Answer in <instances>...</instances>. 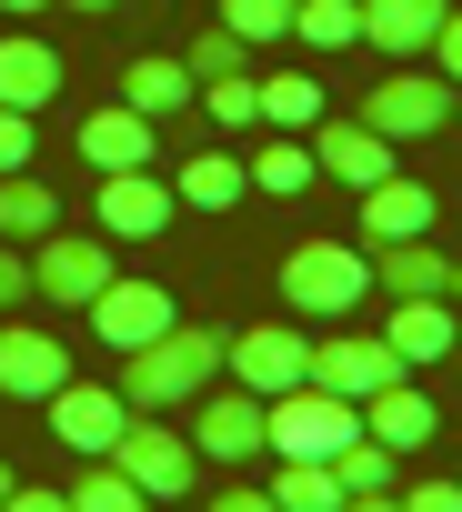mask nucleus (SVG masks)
Masks as SVG:
<instances>
[{"label": "nucleus", "instance_id": "nucleus-41", "mask_svg": "<svg viewBox=\"0 0 462 512\" xmlns=\"http://www.w3.org/2000/svg\"><path fill=\"white\" fill-rule=\"evenodd\" d=\"M11 482H21V472H11V462H0V502H11Z\"/></svg>", "mask_w": 462, "mask_h": 512}, {"label": "nucleus", "instance_id": "nucleus-24", "mask_svg": "<svg viewBox=\"0 0 462 512\" xmlns=\"http://www.w3.org/2000/svg\"><path fill=\"white\" fill-rule=\"evenodd\" d=\"M61 231V191L41 171H0V241H41Z\"/></svg>", "mask_w": 462, "mask_h": 512}, {"label": "nucleus", "instance_id": "nucleus-27", "mask_svg": "<svg viewBox=\"0 0 462 512\" xmlns=\"http://www.w3.org/2000/svg\"><path fill=\"white\" fill-rule=\"evenodd\" d=\"M292 41L302 51H352L362 41V0H292Z\"/></svg>", "mask_w": 462, "mask_h": 512}, {"label": "nucleus", "instance_id": "nucleus-16", "mask_svg": "<svg viewBox=\"0 0 462 512\" xmlns=\"http://www.w3.org/2000/svg\"><path fill=\"white\" fill-rule=\"evenodd\" d=\"M151 151H161V121L131 111V101H111V111L81 121V161H91V171H141Z\"/></svg>", "mask_w": 462, "mask_h": 512}, {"label": "nucleus", "instance_id": "nucleus-12", "mask_svg": "<svg viewBox=\"0 0 462 512\" xmlns=\"http://www.w3.org/2000/svg\"><path fill=\"white\" fill-rule=\"evenodd\" d=\"M191 452H201V462H252V452H272V442H262V392H242V382H231V392H201V402H191Z\"/></svg>", "mask_w": 462, "mask_h": 512}, {"label": "nucleus", "instance_id": "nucleus-6", "mask_svg": "<svg viewBox=\"0 0 462 512\" xmlns=\"http://www.w3.org/2000/svg\"><path fill=\"white\" fill-rule=\"evenodd\" d=\"M362 121H372L382 141H432V131H452V81L422 71V61H402V71L362 101Z\"/></svg>", "mask_w": 462, "mask_h": 512}, {"label": "nucleus", "instance_id": "nucleus-11", "mask_svg": "<svg viewBox=\"0 0 462 512\" xmlns=\"http://www.w3.org/2000/svg\"><path fill=\"white\" fill-rule=\"evenodd\" d=\"M41 412H51V442H71L81 462H101V452L121 442V422H131V402H121V382L101 392V382H81V372H71V382H61V392H51Z\"/></svg>", "mask_w": 462, "mask_h": 512}, {"label": "nucleus", "instance_id": "nucleus-26", "mask_svg": "<svg viewBox=\"0 0 462 512\" xmlns=\"http://www.w3.org/2000/svg\"><path fill=\"white\" fill-rule=\"evenodd\" d=\"M272 512H342V472L282 452V472H272Z\"/></svg>", "mask_w": 462, "mask_h": 512}, {"label": "nucleus", "instance_id": "nucleus-8", "mask_svg": "<svg viewBox=\"0 0 462 512\" xmlns=\"http://www.w3.org/2000/svg\"><path fill=\"white\" fill-rule=\"evenodd\" d=\"M221 372L242 382V392H292V382H312V342L292 332V322H252V332H231L221 342Z\"/></svg>", "mask_w": 462, "mask_h": 512}, {"label": "nucleus", "instance_id": "nucleus-42", "mask_svg": "<svg viewBox=\"0 0 462 512\" xmlns=\"http://www.w3.org/2000/svg\"><path fill=\"white\" fill-rule=\"evenodd\" d=\"M452 302H462V262H452Z\"/></svg>", "mask_w": 462, "mask_h": 512}, {"label": "nucleus", "instance_id": "nucleus-15", "mask_svg": "<svg viewBox=\"0 0 462 512\" xmlns=\"http://www.w3.org/2000/svg\"><path fill=\"white\" fill-rule=\"evenodd\" d=\"M452 292H402L392 302V322H382V342L402 352V372H422V362H452Z\"/></svg>", "mask_w": 462, "mask_h": 512}, {"label": "nucleus", "instance_id": "nucleus-23", "mask_svg": "<svg viewBox=\"0 0 462 512\" xmlns=\"http://www.w3.org/2000/svg\"><path fill=\"white\" fill-rule=\"evenodd\" d=\"M332 472H342V502H392V492H402V452L372 442V432H352V442L332 452Z\"/></svg>", "mask_w": 462, "mask_h": 512}, {"label": "nucleus", "instance_id": "nucleus-39", "mask_svg": "<svg viewBox=\"0 0 462 512\" xmlns=\"http://www.w3.org/2000/svg\"><path fill=\"white\" fill-rule=\"evenodd\" d=\"M0 11H11V21H31V11H51V0H0Z\"/></svg>", "mask_w": 462, "mask_h": 512}, {"label": "nucleus", "instance_id": "nucleus-21", "mask_svg": "<svg viewBox=\"0 0 462 512\" xmlns=\"http://www.w3.org/2000/svg\"><path fill=\"white\" fill-rule=\"evenodd\" d=\"M121 101H131V111H151V121H181V111H201V81H191V61H181V51H151V61H131V71H121Z\"/></svg>", "mask_w": 462, "mask_h": 512}, {"label": "nucleus", "instance_id": "nucleus-36", "mask_svg": "<svg viewBox=\"0 0 462 512\" xmlns=\"http://www.w3.org/2000/svg\"><path fill=\"white\" fill-rule=\"evenodd\" d=\"M432 71L462 91V11H442V31H432Z\"/></svg>", "mask_w": 462, "mask_h": 512}, {"label": "nucleus", "instance_id": "nucleus-4", "mask_svg": "<svg viewBox=\"0 0 462 512\" xmlns=\"http://www.w3.org/2000/svg\"><path fill=\"white\" fill-rule=\"evenodd\" d=\"M111 462L141 482V502H181V492L201 482V452H191V432H171L161 412H131V422H121V442H111Z\"/></svg>", "mask_w": 462, "mask_h": 512}, {"label": "nucleus", "instance_id": "nucleus-33", "mask_svg": "<svg viewBox=\"0 0 462 512\" xmlns=\"http://www.w3.org/2000/svg\"><path fill=\"white\" fill-rule=\"evenodd\" d=\"M221 21L262 51V41H292V0H221Z\"/></svg>", "mask_w": 462, "mask_h": 512}, {"label": "nucleus", "instance_id": "nucleus-13", "mask_svg": "<svg viewBox=\"0 0 462 512\" xmlns=\"http://www.w3.org/2000/svg\"><path fill=\"white\" fill-rule=\"evenodd\" d=\"M61 382H71V342H51L31 322H0V392L11 402H51Z\"/></svg>", "mask_w": 462, "mask_h": 512}, {"label": "nucleus", "instance_id": "nucleus-20", "mask_svg": "<svg viewBox=\"0 0 462 512\" xmlns=\"http://www.w3.org/2000/svg\"><path fill=\"white\" fill-rule=\"evenodd\" d=\"M372 292H452V251L432 241V231H412V241H372Z\"/></svg>", "mask_w": 462, "mask_h": 512}, {"label": "nucleus", "instance_id": "nucleus-14", "mask_svg": "<svg viewBox=\"0 0 462 512\" xmlns=\"http://www.w3.org/2000/svg\"><path fill=\"white\" fill-rule=\"evenodd\" d=\"M392 151H402V141H382L372 121H312V171H332L342 191H372V181L392 171Z\"/></svg>", "mask_w": 462, "mask_h": 512}, {"label": "nucleus", "instance_id": "nucleus-43", "mask_svg": "<svg viewBox=\"0 0 462 512\" xmlns=\"http://www.w3.org/2000/svg\"><path fill=\"white\" fill-rule=\"evenodd\" d=\"M452 121H462V91H452Z\"/></svg>", "mask_w": 462, "mask_h": 512}, {"label": "nucleus", "instance_id": "nucleus-38", "mask_svg": "<svg viewBox=\"0 0 462 512\" xmlns=\"http://www.w3.org/2000/svg\"><path fill=\"white\" fill-rule=\"evenodd\" d=\"M211 512H272V492H262V482H221Z\"/></svg>", "mask_w": 462, "mask_h": 512}, {"label": "nucleus", "instance_id": "nucleus-35", "mask_svg": "<svg viewBox=\"0 0 462 512\" xmlns=\"http://www.w3.org/2000/svg\"><path fill=\"white\" fill-rule=\"evenodd\" d=\"M31 302V241H0V312Z\"/></svg>", "mask_w": 462, "mask_h": 512}, {"label": "nucleus", "instance_id": "nucleus-37", "mask_svg": "<svg viewBox=\"0 0 462 512\" xmlns=\"http://www.w3.org/2000/svg\"><path fill=\"white\" fill-rule=\"evenodd\" d=\"M402 502H412V512H462V472H452V482H402Z\"/></svg>", "mask_w": 462, "mask_h": 512}, {"label": "nucleus", "instance_id": "nucleus-30", "mask_svg": "<svg viewBox=\"0 0 462 512\" xmlns=\"http://www.w3.org/2000/svg\"><path fill=\"white\" fill-rule=\"evenodd\" d=\"M71 512H141V482L101 452V462H81V482H71Z\"/></svg>", "mask_w": 462, "mask_h": 512}, {"label": "nucleus", "instance_id": "nucleus-34", "mask_svg": "<svg viewBox=\"0 0 462 512\" xmlns=\"http://www.w3.org/2000/svg\"><path fill=\"white\" fill-rule=\"evenodd\" d=\"M31 141H41V121L0 101V171H31Z\"/></svg>", "mask_w": 462, "mask_h": 512}, {"label": "nucleus", "instance_id": "nucleus-19", "mask_svg": "<svg viewBox=\"0 0 462 512\" xmlns=\"http://www.w3.org/2000/svg\"><path fill=\"white\" fill-rule=\"evenodd\" d=\"M442 11H452V0H362V41L392 51V61H432Z\"/></svg>", "mask_w": 462, "mask_h": 512}, {"label": "nucleus", "instance_id": "nucleus-29", "mask_svg": "<svg viewBox=\"0 0 462 512\" xmlns=\"http://www.w3.org/2000/svg\"><path fill=\"white\" fill-rule=\"evenodd\" d=\"M242 171H252V191H272V201H292V191H312V151H302L292 131H282V141H262V151H252Z\"/></svg>", "mask_w": 462, "mask_h": 512}, {"label": "nucleus", "instance_id": "nucleus-2", "mask_svg": "<svg viewBox=\"0 0 462 512\" xmlns=\"http://www.w3.org/2000/svg\"><path fill=\"white\" fill-rule=\"evenodd\" d=\"M352 432H362V402H342V392H322V382H292V392L262 402V442H272V462H282V452L332 462Z\"/></svg>", "mask_w": 462, "mask_h": 512}, {"label": "nucleus", "instance_id": "nucleus-9", "mask_svg": "<svg viewBox=\"0 0 462 512\" xmlns=\"http://www.w3.org/2000/svg\"><path fill=\"white\" fill-rule=\"evenodd\" d=\"M171 211H181V191L141 161V171H101V191H91V231H111V241H151V231H171Z\"/></svg>", "mask_w": 462, "mask_h": 512}, {"label": "nucleus", "instance_id": "nucleus-28", "mask_svg": "<svg viewBox=\"0 0 462 512\" xmlns=\"http://www.w3.org/2000/svg\"><path fill=\"white\" fill-rule=\"evenodd\" d=\"M322 121V81L312 71H272L262 81V131H312Z\"/></svg>", "mask_w": 462, "mask_h": 512}, {"label": "nucleus", "instance_id": "nucleus-40", "mask_svg": "<svg viewBox=\"0 0 462 512\" xmlns=\"http://www.w3.org/2000/svg\"><path fill=\"white\" fill-rule=\"evenodd\" d=\"M71 11H91V21H101V11H121V0H71Z\"/></svg>", "mask_w": 462, "mask_h": 512}, {"label": "nucleus", "instance_id": "nucleus-18", "mask_svg": "<svg viewBox=\"0 0 462 512\" xmlns=\"http://www.w3.org/2000/svg\"><path fill=\"white\" fill-rule=\"evenodd\" d=\"M0 101L11 111H51L61 101V51L41 31H0Z\"/></svg>", "mask_w": 462, "mask_h": 512}, {"label": "nucleus", "instance_id": "nucleus-31", "mask_svg": "<svg viewBox=\"0 0 462 512\" xmlns=\"http://www.w3.org/2000/svg\"><path fill=\"white\" fill-rule=\"evenodd\" d=\"M201 111L221 131H262V81L252 71H221V81H201Z\"/></svg>", "mask_w": 462, "mask_h": 512}, {"label": "nucleus", "instance_id": "nucleus-1", "mask_svg": "<svg viewBox=\"0 0 462 512\" xmlns=\"http://www.w3.org/2000/svg\"><path fill=\"white\" fill-rule=\"evenodd\" d=\"M221 342H231V332H211V322L151 332L141 352H121V402H131V412H191V402L221 382Z\"/></svg>", "mask_w": 462, "mask_h": 512}, {"label": "nucleus", "instance_id": "nucleus-10", "mask_svg": "<svg viewBox=\"0 0 462 512\" xmlns=\"http://www.w3.org/2000/svg\"><path fill=\"white\" fill-rule=\"evenodd\" d=\"M312 382H322V392H342V402H372L382 382H402V352H392L382 332H352V322H332V332L312 342Z\"/></svg>", "mask_w": 462, "mask_h": 512}, {"label": "nucleus", "instance_id": "nucleus-3", "mask_svg": "<svg viewBox=\"0 0 462 512\" xmlns=\"http://www.w3.org/2000/svg\"><path fill=\"white\" fill-rule=\"evenodd\" d=\"M362 292H372V251H352V241H302L282 262V302L312 322H352Z\"/></svg>", "mask_w": 462, "mask_h": 512}, {"label": "nucleus", "instance_id": "nucleus-5", "mask_svg": "<svg viewBox=\"0 0 462 512\" xmlns=\"http://www.w3.org/2000/svg\"><path fill=\"white\" fill-rule=\"evenodd\" d=\"M81 312H91L101 352H141L151 332H171V322H181V302H171V292H161L151 272H111V282H101V292H91Z\"/></svg>", "mask_w": 462, "mask_h": 512}, {"label": "nucleus", "instance_id": "nucleus-22", "mask_svg": "<svg viewBox=\"0 0 462 512\" xmlns=\"http://www.w3.org/2000/svg\"><path fill=\"white\" fill-rule=\"evenodd\" d=\"M412 231H432V191L402 181V171H382L362 191V241H412Z\"/></svg>", "mask_w": 462, "mask_h": 512}, {"label": "nucleus", "instance_id": "nucleus-17", "mask_svg": "<svg viewBox=\"0 0 462 512\" xmlns=\"http://www.w3.org/2000/svg\"><path fill=\"white\" fill-rule=\"evenodd\" d=\"M362 432H372V442H392V452L412 462V452H422V442L442 432V412H432V392H422V382L402 372V382H382V392L362 402Z\"/></svg>", "mask_w": 462, "mask_h": 512}, {"label": "nucleus", "instance_id": "nucleus-32", "mask_svg": "<svg viewBox=\"0 0 462 512\" xmlns=\"http://www.w3.org/2000/svg\"><path fill=\"white\" fill-rule=\"evenodd\" d=\"M181 61H191V81H221V71H252V41L231 31V21H211V31L181 41Z\"/></svg>", "mask_w": 462, "mask_h": 512}, {"label": "nucleus", "instance_id": "nucleus-25", "mask_svg": "<svg viewBox=\"0 0 462 512\" xmlns=\"http://www.w3.org/2000/svg\"><path fill=\"white\" fill-rule=\"evenodd\" d=\"M171 191H181V211H231V201H242V191H252V171H242V161H231V151H191Z\"/></svg>", "mask_w": 462, "mask_h": 512}, {"label": "nucleus", "instance_id": "nucleus-44", "mask_svg": "<svg viewBox=\"0 0 462 512\" xmlns=\"http://www.w3.org/2000/svg\"><path fill=\"white\" fill-rule=\"evenodd\" d=\"M452 362H462V332H452Z\"/></svg>", "mask_w": 462, "mask_h": 512}, {"label": "nucleus", "instance_id": "nucleus-7", "mask_svg": "<svg viewBox=\"0 0 462 512\" xmlns=\"http://www.w3.org/2000/svg\"><path fill=\"white\" fill-rule=\"evenodd\" d=\"M101 282H111V231H41L31 241V292L41 302H71L81 312Z\"/></svg>", "mask_w": 462, "mask_h": 512}]
</instances>
